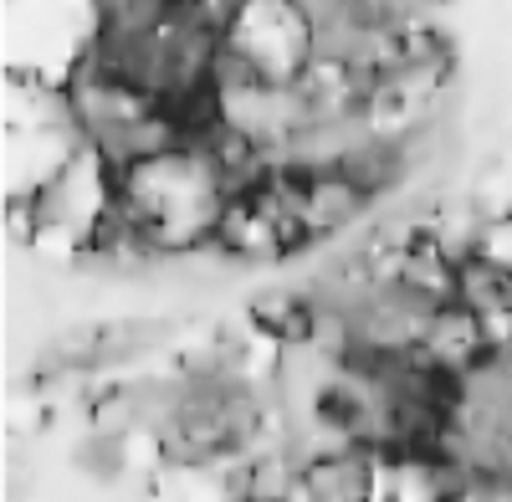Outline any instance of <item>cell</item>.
<instances>
[{"mask_svg":"<svg viewBox=\"0 0 512 502\" xmlns=\"http://www.w3.org/2000/svg\"><path fill=\"white\" fill-rule=\"evenodd\" d=\"M231 190L226 164L200 139H175L113 164V226L93 257H205Z\"/></svg>","mask_w":512,"mask_h":502,"instance_id":"cell-1","label":"cell"},{"mask_svg":"<svg viewBox=\"0 0 512 502\" xmlns=\"http://www.w3.org/2000/svg\"><path fill=\"white\" fill-rule=\"evenodd\" d=\"M154 446L185 472L231 467L262 446V395L231 364H205L164 395Z\"/></svg>","mask_w":512,"mask_h":502,"instance_id":"cell-2","label":"cell"},{"mask_svg":"<svg viewBox=\"0 0 512 502\" xmlns=\"http://www.w3.org/2000/svg\"><path fill=\"white\" fill-rule=\"evenodd\" d=\"M323 57V31L313 0H231L221 21L216 82L297 93Z\"/></svg>","mask_w":512,"mask_h":502,"instance_id":"cell-3","label":"cell"},{"mask_svg":"<svg viewBox=\"0 0 512 502\" xmlns=\"http://www.w3.org/2000/svg\"><path fill=\"white\" fill-rule=\"evenodd\" d=\"M384 467H390V451L374 446H308L292 502H384Z\"/></svg>","mask_w":512,"mask_h":502,"instance_id":"cell-4","label":"cell"}]
</instances>
